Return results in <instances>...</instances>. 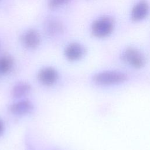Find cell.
I'll list each match as a JSON object with an SVG mask.
<instances>
[{
	"instance_id": "6da1fadb",
	"label": "cell",
	"mask_w": 150,
	"mask_h": 150,
	"mask_svg": "<svg viewBox=\"0 0 150 150\" xmlns=\"http://www.w3.org/2000/svg\"><path fill=\"white\" fill-rule=\"evenodd\" d=\"M127 76L121 71L105 70L95 74L92 80L98 86H108L123 83L127 80Z\"/></svg>"
},
{
	"instance_id": "7a4b0ae2",
	"label": "cell",
	"mask_w": 150,
	"mask_h": 150,
	"mask_svg": "<svg viewBox=\"0 0 150 150\" xmlns=\"http://www.w3.org/2000/svg\"><path fill=\"white\" fill-rule=\"evenodd\" d=\"M114 26V22L110 17H100L93 22L91 27V33L96 38H105L112 33Z\"/></svg>"
},
{
	"instance_id": "3957f363",
	"label": "cell",
	"mask_w": 150,
	"mask_h": 150,
	"mask_svg": "<svg viewBox=\"0 0 150 150\" xmlns=\"http://www.w3.org/2000/svg\"><path fill=\"white\" fill-rule=\"evenodd\" d=\"M121 59L124 63L135 69L144 67L146 63L144 54L134 47L125 49L121 54Z\"/></svg>"
},
{
	"instance_id": "277c9868",
	"label": "cell",
	"mask_w": 150,
	"mask_h": 150,
	"mask_svg": "<svg viewBox=\"0 0 150 150\" xmlns=\"http://www.w3.org/2000/svg\"><path fill=\"white\" fill-rule=\"evenodd\" d=\"M37 77L40 83L46 86H51L57 81L59 74L54 68L45 67L39 71Z\"/></svg>"
},
{
	"instance_id": "5b68a950",
	"label": "cell",
	"mask_w": 150,
	"mask_h": 150,
	"mask_svg": "<svg viewBox=\"0 0 150 150\" xmlns=\"http://www.w3.org/2000/svg\"><path fill=\"white\" fill-rule=\"evenodd\" d=\"M34 109L33 103L28 100H21L10 105V112L15 115H25L31 113Z\"/></svg>"
},
{
	"instance_id": "8992f818",
	"label": "cell",
	"mask_w": 150,
	"mask_h": 150,
	"mask_svg": "<svg viewBox=\"0 0 150 150\" xmlns=\"http://www.w3.org/2000/svg\"><path fill=\"white\" fill-rule=\"evenodd\" d=\"M21 41L26 47L34 49L40 45V36L36 30L30 29L25 31L22 35Z\"/></svg>"
},
{
	"instance_id": "52a82bcc",
	"label": "cell",
	"mask_w": 150,
	"mask_h": 150,
	"mask_svg": "<svg viewBox=\"0 0 150 150\" xmlns=\"http://www.w3.org/2000/svg\"><path fill=\"white\" fill-rule=\"evenodd\" d=\"M64 56L70 61L80 60L84 54L85 49L80 43L73 42L69 43L64 49Z\"/></svg>"
},
{
	"instance_id": "ba28073f",
	"label": "cell",
	"mask_w": 150,
	"mask_h": 150,
	"mask_svg": "<svg viewBox=\"0 0 150 150\" xmlns=\"http://www.w3.org/2000/svg\"><path fill=\"white\" fill-rule=\"evenodd\" d=\"M149 12V6L147 1L141 0L132 8L131 18L134 21H140L145 18Z\"/></svg>"
},
{
	"instance_id": "9c48e42d",
	"label": "cell",
	"mask_w": 150,
	"mask_h": 150,
	"mask_svg": "<svg viewBox=\"0 0 150 150\" xmlns=\"http://www.w3.org/2000/svg\"><path fill=\"white\" fill-rule=\"evenodd\" d=\"M31 90V86L29 83L25 81L17 83L12 88L11 94L13 97L19 98L27 95Z\"/></svg>"
},
{
	"instance_id": "30bf717a",
	"label": "cell",
	"mask_w": 150,
	"mask_h": 150,
	"mask_svg": "<svg viewBox=\"0 0 150 150\" xmlns=\"http://www.w3.org/2000/svg\"><path fill=\"white\" fill-rule=\"evenodd\" d=\"M14 62L13 59L8 55L0 57V74H5L10 72L13 68Z\"/></svg>"
},
{
	"instance_id": "8fae6325",
	"label": "cell",
	"mask_w": 150,
	"mask_h": 150,
	"mask_svg": "<svg viewBox=\"0 0 150 150\" xmlns=\"http://www.w3.org/2000/svg\"><path fill=\"white\" fill-rule=\"evenodd\" d=\"M69 1V0H49L48 6L51 9H56L66 4Z\"/></svg>"
},
{
	"instance_id": "7c38bea8",
	"label": "cell",
	"mask_w": 150,
	"mask_h": 150,
	"mask_svg": "<svg viewBox=\"0 0 150 150\" xmlns=\"http://www.w3.org/2000/svg\"><path fill=\"white\" fill-rule=\"evenodd\" d=\"M51 25L48 26V29L49 32L50 33H57L61 29L60 26L58 24V23H56L55 22H52Z\"/></svg>"
},
{
	"instance_id": "4fadbf2b",
	"label": "cell",
	"mask_w": 150,
	"mask_h": 150,
	"mask_svg": "<svg viewBox=\"0 0 150 150\" xmlns=\"http://www.w3.org/2000/svg\"><path fill=\"white\" fill-rule=\"evenodd\" d=\"M4 131V125L2 121L0 119V137L2 135Z\"/></svg>"
},
{
	"instance_id": "5bb4252c",
	"label": "cell",
	"mask_w": 150,
	"mask_h": 150,
	"mask_svg": "<svg viewBox=\"0 0 150 150\" xmlns=\"http://www.w3.org/2000/svg\"><path fill=\"white\" fill-rule=\"evenodd\" d=\"M0 76H1V74H0Z\"/></svg>"
}]
</instances>
